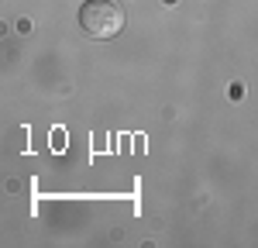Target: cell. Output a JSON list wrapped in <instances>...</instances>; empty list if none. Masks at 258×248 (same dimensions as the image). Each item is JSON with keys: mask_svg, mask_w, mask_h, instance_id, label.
<instances>
[{"mask_svg": "<svg viewBox=\"0 0 258 248\" xmlns=\"http://www.w3.org/2000/svg\"><path fill=\"white\" fill-rule=\"evenodd\" d=\"M80 28L90 38L107 41V38H114V35H120L124 11H120V4H114V0H86L80 7Z\"/></svg>", "mask_w": 258, "mask_h": 248, "instance_id": "obj_1", "label": "cell"}]
</instances>
